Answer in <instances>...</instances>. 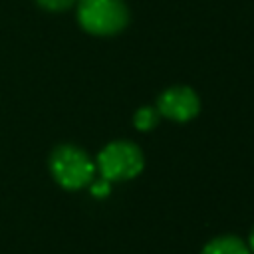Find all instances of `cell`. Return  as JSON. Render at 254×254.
Returning a JSON list of instances; mask_svg holds the SVG:
<instances>
[{"label": "cell", "mask_w": 254, "mask_h": 254, "mask_svg": "<svg viewBox=\"0 0 254 254\" xmlns=\"http://www.w3.org/2000/svg\"><path fill=\"white\" fill-rule=\"evenodd\" d=\"M157 121H159V111L153 109V107H141V109L135 113V117H133V123H135V127H137L139 131H149V129H153V127L157 125Z\"/></svg>", "instance_id": "6"}, {"label": "cell", "mask_w": 254, "mask_h": 254, "mask_svg": "<svg viewBox=\"0 0 254 254\" xmlns=\"http://www.w3.org/2000/svg\"><path fill=\"white\" fill-rule=\"evenodd\" d=\"M79 26L93 36H113L129 22L123 0H77Z\"/></svg>", "instance_id": "2"}, {"label": "cell", "mask_w": 254, "mask_h": 254, "mask_svg": "<svg viewBox=\"0 0 254 254\" xmlns=\"http://www.w3.org/2000/svg\"><path fill=\"white\" fill-rule=\"evenodd\" d=\"M89 190H91V194L95 196V198H105L107 194H109V190H111V181H107V179H93L91 183H89Z\"/></svg>", "instance_id": "8"}, {"label": "cell", "mask_w": 254, "mask_h": 254, "mask_svg": "<svg viewBox=\"0 0 254 254\" xmlns=\"http://www.w3.org/2000/svg\"><path fill=\"white\" fill-rule=\"evenodd\" d=\"M99 175L107 181H129L143 171V153L131 141H113L97 155Z\"/></svg>", "instance_id": "3"}, {"label": "cell", "mask_w": 254, "mask_h": 254, "mask_svg": "<svg viewBox=\"0 0 254 254\" xmlns=\"http://www.w3.org/2000/svg\"><path fill=\"white\" fill-rule=\"evenodd\" d=\"M248 246H250V250L254 252V230L250 232V238H248Z\"/></svg>", "instance_id": "9"}, {"label": "cell", "mask_w": 254, "mask_h": 254, "mask_svg": "<svg viewBox=\"0 0 254 254\" xmlns=\"http://www.w3.org/2000/svg\"><path fill=\"white\" fill-rule=\"evenodd\" d=\"M38 6H42L48 12H64L67 8H71L77 0H36Z\"/></svg>", "instance_id": "7"}, {"label": "cell", "mask_w": 254, "mask_h": 254, "mask_svg": "<svg viewBox=\"0 0 254 254\" xmlns=\"http://www.w3.org/2000/svg\"><path fill=\"white\" fill-rule=\"evenodd\" d=\"M50 171L60 187L67 190H79L83 187H89L97 167L79 147L60 145L50 157Z\"/></svg>", "instance_id": "1"}, {"label": "cell", "mask_w": 254, "mask_h": 254, "mask_svg": "<svg viewBox=\"0 0 254 254\" xmlns=\"http://www.w3.org/2000/svg\"><path fill=\"white\" fill-rule=\"evenodd\" d=\"M157 111H159V115H165L171 121L185 123L198 115L200 101H198V95L190 87L175 85L161 93V97L157 101Z\"/></svg>", "instance_id": "4"}, {"label": "cell", "mask_w": 254, "mask_h": 254, "mask_svg": "<svg viewBox=\"0 0 254 254\" xmlns=\"http://www.w3.org/2000/svg\"><path fill=\"white\" fill-rule=\"evenodd\" d=\"M200 254H250V248L238 236H218L206 242Z\"/></svg>", "instance_id": "5"}]
</instances>
